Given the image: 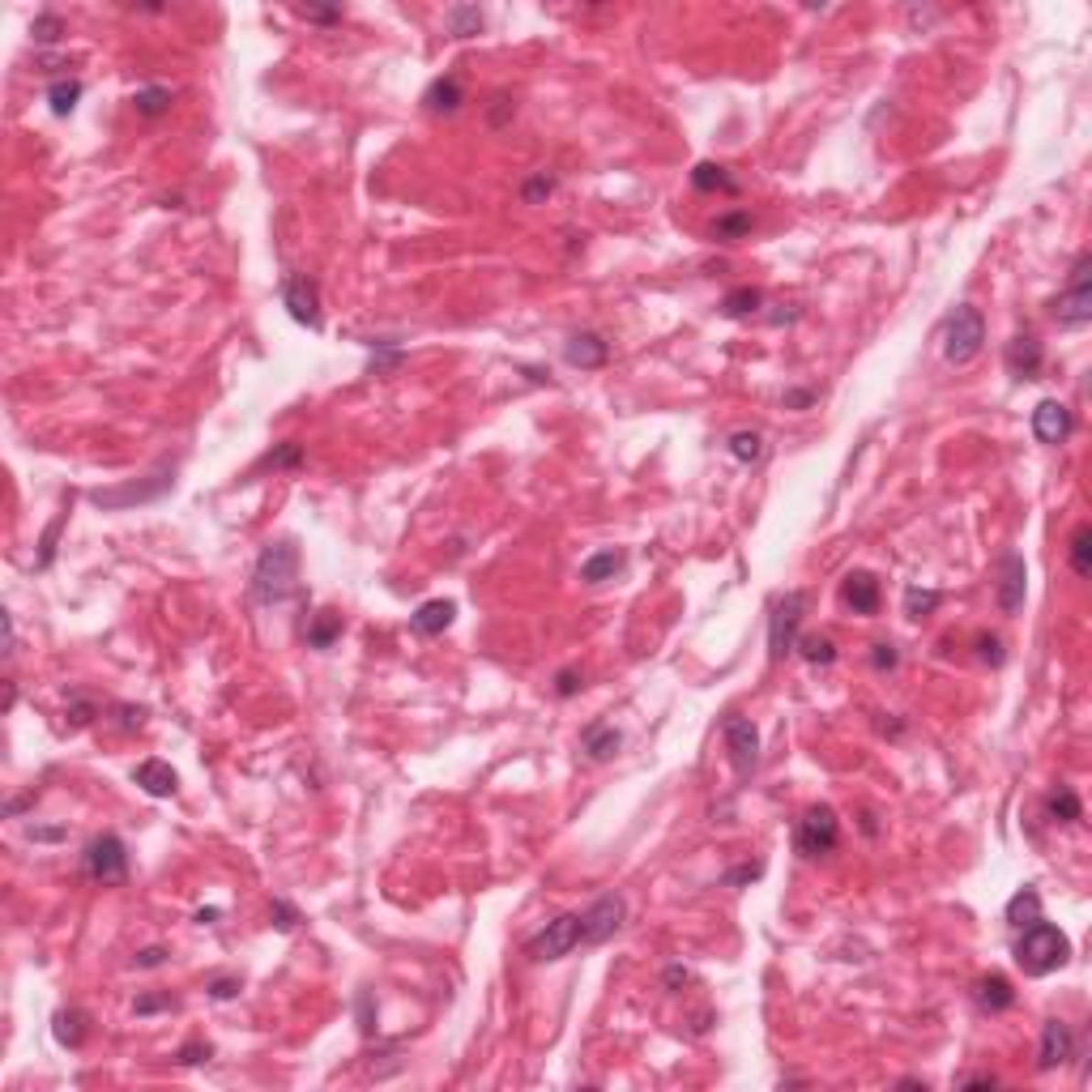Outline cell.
<instances>
[{
  "mask_svg": "<svg viewBox=\"0 0 1092 1092\" xmlns=\"http://www.w3.org/2000/svg\"><path fill=\"white\" fill-rule=\"evenodd\" d=\"M26 807H35V790H30V794H22V798H13L9 807H5V815H22Z\"/></svg>",
  "mask_w": 1092,
  "mask_h": 1092,
  "instance_id": "58",
  "label": "cell"
},
{
  "mask_svg": "<svg viewBox=\"0 0 1092 1092\" xmlns=\"http://www.w3.org/2000/svg\"><path fill=\"white\" fill-rule=\"evenodd\" d=\"M30 836H35V841H60L64 832L60 828H30Z\"/></svg>",
  "mask_w": 1092,
  "mask_h": 1092,
  "instance_id": "59",
  "label": "cell"
},
{
  "mask_svg": "<svg viewBox=\"0 0 1092 1092\" xmlns=\"http://www.w3.org/2000/svg\"><path fill=\"white\" fill-rule=\"evenodd\" d=\"M82 870H86V879L94 883H125L128 879V849L125 841L115 836V832H103V836H94V841L86 845V854H82Z\"/></svg>",
  "mask_w": 1092,
  "mask_h": 1092,
  "instance_id": "5",
  "label": "cell"
},
{
  "mask_svg": "<svg viewBox=\"0 0 1092 1092\" xmlns=\"http://www.w3.org/2000/svg\"><path fill=\"white\" fill-rule=\"evenodd\" d=\"M282 308L290 311V321L321 329V286L311 282L308 273H295L282 282Z\"/></svg>",
  "mask_w": 1092,
  "mask_h": 1092,
  "instance_id": "12",
  "label": "cell"
},
{
  "mask_svg": "<svg viewBox=\"0 0 1092 1092\" xmlns=\"http://www.w3.org/2000/svg\"><path fill=\"white\" fill-rule=\"evenodd\" d=\"M1067 956H1071L1067 934L1042 918L1032 922V926H1024V934H1020V944H1016V965L1024 968V977H1050L1054 968L1067 965Z\"/></svg>",
  "mask_w": 1092,
  "mask_h": 1092,
  "instance_id": "2",
  "label": "cell"
},
{
  "mask_svg": "<svg viewBox=\"0 0 1092 1092\" xmlns=\"http://www.w3.org/2000/svg\"><path fill=\"white\" fill-rule=\"evenodd\" d=\"M798 645H803V658H807L811 666H832V661H836V645H832L828 636H803Z\"/></svg>",
  "mask_w": 1092,
  "mask_h": 1092,
  "instance_id": "38",
  "label": "cell"
},
{
  "mask_svg": "<svg viewBox=\"0 0 1092 1092\" xmlns=\"http://www.w3.org/2000/svg\"><path fill=\"white\" fill-rule=\"evenodd\" d=\"M1071 431H1076V419H1071V410L1063 406V401L1058 398L1037 401V410H1032V435H1037L1042 444H1063Z\"/></svg>",
  "mask_w": 1092,
  "mask_h": 1092,
  "instance_id": "13",
  "label": "cell"
},
{
  "mask_svg": "<svg viewBox=\"0 0 1092 1092\" xmlns=\"http://www.w3.org/2000/svg\"><path fill=\"white\" fill-rule=\"evenodd\" d=\"M77 99H82V82H77V77H60V82H51V90H48L51 115H73Z\"/></svg>",
  "mask_w": 1092,
  "mask_h": 1092,
  "instance_id": "33",
  "label": "cell"
},
{
  "mask_svg": "<svg viewBox=\"0 0 1092 1092\" xmlns=\"http://www.w3.org/2000/svg\"><path fill=\"white\" fill-rule=\"evenodd\" d=\"M721 738H726L734 772H738V777H751L759 764V734H756V726H751V717L730 713V717L721 721Z\"/></svg>",
  "mask_w": 1092,
  "mask_h": 1092,
  "instance_id": "9",
  "label": "cell"
},
{
  "mask_svg": "<svg viewBox=\"0 0 1092 1092\" xmlns=\"http://www.w3.org/2000/svg\"><path fill=\"white\" fill-rule=\"evenodd\" d=\"M973 999H977L981 1011H1007V1007H1016V990H1011V981L999 977V973L981 977L977 986H973Z\"/></svg>",
  "mask_w": 1092,
  "mask_h": 1092,
  "instance_id": "22",
  "label": "cell"
},
{
  "mask_svg": "<svg viewBox=\"0 0 1092 1092\" xmlns=\"http://www.w3.org/2000/svg\"><path fill=\"white\" fill-rule=\"evenodd\" d=\"M210 1054H213V1045H210V1042H188L184 1050L175 1054V1063H180V1067H197V1063H205Z\"/></svg>",
  "mask_w": 1092,
  "mask_h": 1092,
  "instance_id": "47",
  "label": "cell"
},
{
  "mask_svg": "<svg viewBox=\"0 0 1092 1092\" xmlns=\"http://www.w3.org/2000/svg\"><path fill=\"white\" fill-rule=\"evenodd\" d=\"M730 457L743 461V465H751V461H759V453H764V440H759V431H734L730 435Z\"/></svg>",
  "mask_w": 1092,
  "mask_h": 1092,
  "instance_id": "37",
  "label": "cell"
},
{
  "mask_svg": "<svg viewBox=\"0 0 1092 1092\" xmlns=\"http://www.w3.org/2000/svg\"><path fill=\"white\" fill-rule=\"evenodd\" d=\"M162 960H167V947H146V952H136L133 965L136 968H158Z\"/></svg>",
  "mask_w": 1092,
  "mask_h": 1092,
  "instance_id": "55",
  "label": "cell"
},
{
  "mask_svg": "<svg viewBox=\"0 0 1092 1092\" xmlns=\"http://www.w3.org/2000/svg\"><path fill=\"white\" fill-rule=\"evenodd\" d=\"M453 615H457V602L435 597V602H422V606L410 615V628H414L419 636H444L448 623H453Z\"/></svg>",
  "mask_w": 1092,
  "mask_h": 1092,
  "instance_id": "20",
  "label": "cell"
},
{
  "mask_svg": "<svg viewBox=\"0 0 1092 1092\" xmlns=\"http://www.w3.org/2000/svg\"><path fill=\"white\" fill-rule=\"evenodd\" d=\"M133 781L141 785L149 798H171L175 790H180V777H175V769L167 759H141L133 769Z\"/></svg>",
  "mask_w": 1092,
  "mask_h": 1092,
  "instance_id": "18",
  "label": "cell"
},
{
  "mask_svg": "<svg viewBox=\"0 0 1092 1092\" xmlns=\"http://www.w3.org/2000/svg\"><path fill=\"white\" fill-rule=\"evenodd\" d=\"M64 30H69V26H64V17H56V13H38L35 26H30L35 43H60Z\"/></svg>",
  "mask_w": 1092,
  "mask_h": 1092,
  "instance_id": "39",
  "label": "cell"
},
{
  "mask_svg": "<svg viewBox=\"0 0 1092 1092\" xmlns=\"http://www.w3.org/2000/svg\"><path fill=\"white\" fill-rule=\"evenodd\" d=\"M759 875H764V862H747V867L726 870V883H730V888H738V883H751V879H759Z\"/></svg>",
  "mask_w": 1092,
  "mask_h": 1092,
  "instance_id": "53",
  "label": "cell"
},
{
  "mask_svg": "<svg viewBox=\"0 0 1092 1092\" xmlns=\"http://www.w3.org/2000/svg\"><path fill=\"white\" fill-rule=\"evenodd\" d=\"M444 22H448V35L453 38H470L483 30V9H478V5H453V9L444 13Z\"/></svg>",
  "mask_w": 1092,
  "mask_h": 1092,
  "instance_id": "29",
  "label": "cell"
},
{
  "mask_svg": "<svg viewBox=\"0 0 1092 1092\" xmlns=\"http://www.w3.org/2000/svg\"><path fill=\"white\" fill-rule=\"evenodd\" d=\"M692 188L695 192H738V180L717 162H700L692 171Z\"/></svg>",
  "mask_w": 1092,
  "mask_h": 1092,
  "instance_id": "26",
  "label": "cell"
},
{
  "mask_svg": "<svg viewBox=\"0 0 1092 1092\" xmlns=\"http://www.w3.org/2000/svg\"><path fill=\"white\" fill-rule=\"evenodd\" d=\"M994 1084H999V1080H994V1076H968V1080H965V1088H994Z\"/></svg>",
  "mask_w": 1092,
  "mask_h": 1092,
  "instance_id": "60",
  "label": "cell"
},
{
  "mask_svg": "<svg viewBox=\"0 0 1092 1092\" xmlns=\"http://www.w3.org/2000/svg\"><path fill=\"white\" fill-rule=\"evenodd\" d=\"M1054 321L1063 329H1084L1092 321V257L1080 252L1076 265H1071V278H1067V290L1058 295L1054 303Z\"/></svg>",
  "mask_w": 1092,
  "mask_h": 1092,
  "instance_id": "4",
  "label": "cell"
},
{
  "mask_svg": "<svg viewBox=\"0 0 1092 1092\" xmlns=\"http://www.w3.org/2000/svg\"><path fill=\"white\" fill-rule=\"evenodd\" d=\"M1042 918V896H1037V888H1020L1011 901H1007V926H1032V922Z\"/></svg>",
  "mask_w": 1092,
  "mask_h": 1092,
  "instance_id": "25",
  "label": "cell"
},
{
  "mask_svg": "<svg viewBox=\"0 0 1092 1092\" xmlns=\"http://www.w3.org/2000/svg\"><path fill=\"white\" fill-rule=\"evenodd\" d=\"M841 602L854 615H875L879 610V581L870 572H849L841 581Z\"/></svg>",
  "mask_w": 1092,
  "mask_h": 1092,
  "instance_id": "17",
  "label": "cell"
},
{
  "mask_svg": "<svg viewBox=\"0 0 1092 1092\" xmlns=\"http://www.w3.org/2000/svg\"><path fill=\"white\" fill-rule=\"evenodd\" d=\"M576 944H581V913H559L525 944V952H530V960L542 965V960H563Z\"/></svg>",
  "mask_w": 1092,
  "mask_h": 1092,
  "instance_id": "7",
  "label": "cell"
},
{
  "mask_svg": "<svg viewBox=\"0 0 1092 1092\" xmlns=\"http://www.w3.org/2000/svg\"><path fill=\"white\" fill-rule=\"evenodd\" d=\"M299 17H308V22H324V26H333V22H342V9H316V5H308V9H299Z\"/></svg>",
  "mask_w": 1092,
  "mask_h": 1092,
  "instance_id": "54",
  "label": "cell"
},
{
  "mask_svg": "<svg viewBox=\"0 0 1092 1092\" xmlns=\"http://www.w3.org/2000/svg\"><path fill=\"white\" fill-rule=\"evenodd\" d=\"M115 726L128 730V734L141 730V726H146V708L141 704H115Z\"/></svg>",
  "mask_w": 1092,
  "mask_h": 1092,
  "instance_id": "44",
  "label": "cell"
},
{
  "mask_svg": "<svg viewBox=\"0 0 1092 1092\" xmlns=\"http://www.w3.org/2000/svg\"><path fill=\"white\" fill-rule=\"evenodd\" d=\"M1071 572H1076L1080 581L1092 576V530L1088 525H1080V530L1071 534Z\"/></svg>",
  "mask_w": 1092,
  "mask_h": 1092,
  "instance_id": "35",
  "label": "cell"
},
{
  "mask_svg": "<svg viewBox=\"0 0 1092 1092\" xmlns=\"http://www.w3.org/2000/svg\"><path fill=\"white\" fill-rule=\"evenodd\" d=\"M299 589V546L290 538L282 542H269L257 559V572H252V597L273 606V602H286V597Z\"/></svg>",
  "mask_w": 1092,
  "mask_h": 1092,
  "instance_id": "1",
  "label": "cell"
},
{
  "mask_svg": "<svg viewBox=\"0 0 1092 1092\" xmlns=\"http://www.w3.org/2000/svg\"><path fill=\"white\" fill-rule=\"evenodd\" d=\"M870 666H875L879 674H888V671H896V666H901V653H896L892 645H875V649H870Z\"/></svg>",
  "mask_w": 1092,
  "mask_h": 1092,
  "instance_id": "49",
  "label": "cell"
},
{
  "mask_svg": "<svg viewBox=\"0 0 1092 1092\" xmlns=\"http://www.w3.org/2000/svg\"><path fill=\"white\" fill-rule=\"evenodd\" d=\"M687 981H692V973H687L682 965H671V968H666V990H679V986H687Z\"/></svg>",
  "mask_w": 1092,
  "mask_h": 1092,
  "instance_id": "56",
  "label": "cell"
},
{
  "mask_svg": "<svg viewBox=\"0 0 1092 1092\" xmlns=\"http://www.w3.org/2000/svg\"><path fill=\"white\" fill-rule=\"evenodd\" d=\"M175 483V470L171 465H162L158 474H149V483H128V486H112V491H94V504L99 508H133V504H149V499H158L162 491H171Z\"/></svg>",
  "mask_w": 1092,
  "mask_h": 1092,
  "instance_id": "11",
  "label": "cell"
},
{
  "mask_svg": "<svg viewBox=\"0 0 1092 1092\" xmlns=\"http://www.w3.org/2000/svg\"><path fill=\"white\" fill-rule=\"evenodd\" d=\"M815 401V393H807V388H794V393H785V406L790 410H803V406H811Z\"/></svg>",
  "mask_w": 1092,
  "mask_h": 1092,
  "instance_id": "57",
  "label": "cell"
},
{
  "mask_svg": "<svg viewBox=\"0 0 1092 1092\" xmlns=\"http://www.w3.org/2000/svg\"><path fill=\"white\" fill-rule=\"evenodd\" d=\"M794 845L803 857H828L836 845H841V819L832 807H811L807 815L798 819Z\"/></svg>",
  "mask_w": 1092,
  "mask_h": 1092,
  "instance_id": "6",
  "label": "cell"
},
{
  "mask_svg": "<svg viewBox=\"0 0 1092 1092\" xmlns=\"http://www.w3.org/2000/svg\"><path fill=\"white\" fill-rule=\"evenodd\" d=\"M94 700L90 695H82V692H73V700H69V726H86V721H94Z\"/></svg>",
  "mask_w": 1092,
  "mask_h": 1092,
  "instance_id": "43",
  "label": "cell"
},
{
  "mask_svg": "<svg viewBox=\"0 0 1092 1092\" xmlns=\"http://www.w3.org/2000/svg\"><path fill=\"white\" fill-rule=\"evenodd\" d=\"M1024 589H1029V568L1020 555H1003L999 559V610L1003 615H1016L1024 606Z\"/></svg>",
  "mask_w": 1092,
  "mask_h": 1092,
  "instance_id": "15",
  "label": "cell"
},
{
  "mask_svg": "<svg viewBox=\"0 0 1092 1092\" xmlns=\"http://www.w3.org/2000/svg\"><path fill=\"white\" fill-rule=\"evenodd\" d=\"M299 461H303V448L286 440V444H278L269 457H265V465H273V470H295Z\"/></svg>",
  "mask_w": 1092,
  "mask_h": 1092,
  "instance_id": "42",
  "label": "cell"
},
{
  "mask_svg": "<svg viewBox=\"0 0 1092 1092\" xmlns=\"http://www.w3.org/2000/svg\"><path fill=\"white\" fill-rule=\"evenodd\" d=\"M623 918H628L623 896H597L594 905L581 913V944L597 947V944H606V939H615V931L623 926Z\"/></svg>",
  "mask_w": 1092,
  "mask_h": 1092,
  "instance_id": "10",
  "label": "cell"
},
{
  "mask_svg": "<svg viewBox=\"0 0 1092 1092\" xmlns=\"http://www.w3.org/2000/svg\"><path fill=\"white\" fill-rule=\"evenodd\" d=\"M51 1032H56V1042H60V1045L77 1050V1045L86 1042V1011H77V1007H69V1011H56V1020H51Z\"/></svg>",
  "mask_w": 1092,
  "mask_h": 1092,
  "instance_id": "27",
  "label": "cell"
},
{
  "mask_svg": "<svg viewBox=\"0 0 1092 1092\" xmlns=\"http://www.w3.org/2000/svg\"><path fill=\"white\" fill-rule=\"evenodd\" d=\"M747 235H751V213L747 210H730L713 223V239H721V244H738Z\"/></svg>",
  "mask_w": 1092,
  "mask_h": 1092,
  "instance_id": "31",
  "label": "cell"
},
{
  "mask_svg": "<svg viewBox=\"0 0 1092 1092\" xmlns=\"http://www.w3.org/2000/svg\"><path fill=\"white\" fill-rule=\"evenodd\" d=\"M977 658L990 661V666H1003V645H999V636H977Z\"/></svg>",
  "mask_w": 1092,
  "mask_h": 1092,
  "instance_id": "52",
  "label": "cell"
},
{
  "mask_svg": "<svg viewBox=\"0 0 1092 1092\" xmlns=\"http://www.w3.org/2000/svg\"><path fill=\"white\" fill-rule=\"evenodd\" d=\"M581 687H584V682H581V674H576V671H559L555 674V695H559V700H572Z\"/></svg>",
  "mask_w": 1092,
  "mask_h": 1092,
  "instance_id": "51",
  "label": "cell"
},
{
  "mask_svg": "<svg viewBox=\"0 0 1092 1092\" xmlns=\"http://www.w3.org/2000/svg\"><path fill=\"white\" fill-rule=\"evenodd\" d=\"M205 990H210V999L226 1003V999H235L239 994V977H210L205 981Z\"/></svg>",
  "mask_w": 1092,
  "mask_h": 1092,
  "instance_id": "50",
  "label": "cell"
},
{
  "mask_svg": "<svg viewBox=\"0 0 1092 1092\" xmlns=\"http://www.w3.org/2000/svg\"><path fill=\"white\" fill-rule=\"evenodd\" d=\"M342 636V615H333V610H321L316 619L308 623V649H333V640Z\"/></svg>",
  "mask_w": 1092,
  "mask_h": 1092,
  "instance_id": "30",
  "label": "cell"
},
{
  "mask_svg": "<svg viewBox=\"0 0 1092 1092\" xmlns=\"http://www.w3.org/2000/svg\"><path fill=\"white\" fill-rule=\"evenodd\" d=\"M60 525H64V512H60V517H56V521L48 525V534H43V542H38V546H43V551H38L35 568H48V563H51V555H56V534H60Z\"/></svg>",
  "mask_w": 1092,
  "mask_h": 1092,
  "instance_id": "48",
  "label": "cell"
},
{
  "mask_svg": "<svg viewBox=\"0 0 1092 1092\" xmlns=\"http://www.w3.org/2000/svg\"><path fill=\"white\" fill-rule=\"evenodd\" d=\"M269 922H273V931H282V934H290L299 926V909L290 905V901H273V909H269Z\"/></svg>",
  "mask_w": 1092,
  "mask_h": 1092,
  "instance_id": "40",
  "label": "cell"
},
{
  "mask_svg": "<svg viewBox=\"0 0 1092 1092\" xmlns=\"http://www.w3.org/2000/svg\"><path fill=\"white\" fill-rule=\"evenodd\" d=\"M939 602H944L939 589H922V584H909L905 589V615L909 619H926V615H934Z\"/></svg>",
  "mask_w": 1092,
  "mask_h": 1092,
  "instance_id": "34",
  "label": "cell"
},
{
  "mask_svg": "<svg viewBox=\"0 0 1092 1092\" xmlns=\"http://www.w3.org/2000/svg\"><path fill=\"white\" fill-rule=\"evenodd\" d=\"M563 359L572 367H581V372H594V367H602L610 359V346L597 333H572L568 346H563Z\"/></svg>",
  "mask_w": 1092,
  "mask_h": 1092,
  "instance_id": "19",
  "label": "cell"
},
{
  "mask_svg": "<svg viewBox=\"0 0 1092 1092\" xmlns=\"http://www.w3.org/2000/svg\"><path fill=\"white\" fill-rule=\"evenodd\" d=\"M981 342H986V316L973 303H960L944 321V359L947 363H973L981 355Z\"/></svg>",
  "mask_w": 1092,
  "mask_h": 1092,
  "instance_id": "3",
  "label": "cell"
},
{
  "mask_svg": "<svg viewBox=\"0 0 1092 1092\" xmlns=\"http://www.w3.org/2000/svg\"><path fill=\"white\" fill-rule=\"evenodd\" d=\"M1003 363H1007V372L1016 376V380H1037V376H1042V367H1045V350H1042V342H1037L1032 333H1020V337H1011V342H1007Z\"/></svg>",
  "mask_w": 1092,
  "mask_h": 1092,
  "instance_id": "14",
  "label": "cell"
},
{
  "mask_svg": "<svg viewBox=\"0 0 1092 1092\" xmlns=\"http://www.w3.org/2000/svg\"><path fill=\"white\" fill-rule=\"evenodd\" d=\"M551 192H555V175H546V171H542V175H534V180H530V184L521 188V197L530 201V205H538V201L551 197Z\"/></svg>",
  "mask_w": 1092,
  "mask_h": 1092,
  "instance_id": "45",
  "label": "cell"
},
{
  "mask_svg": "<svg viewBox=\"0 0 1092 1092\" xmlns=\"http://www.w3.org/2000/svg\"><path fill=\"white\" fill-rule=\"evenodd\" d=\"M422 103H427V112L435 115H453L465 103V90H461L457 77H435L431 86H427V94H422Z\"/></svg>",
  "mask_w": 1092,
  "mask_h": 1092,
  "instance_id": "23",
  "label": "cell"
},
{
  "mask_svg": "<svg viewBox=\"0 0 1092 1092\" xmlns=\"http://www.w3.org/2000/svg\"><path fill=\"white\" fill-rule=\"evenodd\" d=\"M133 107L141 115H162V112H171V90L167 86H146V90H136L133 94Z\"/></svg>",
  "mask_w": 1092,
  "mask_h": 1092,
  "instance_id": "36",
  "label": "cell"
},
{
  "mask_svg": "<svg viewBox=\"0 0 1092 1092\" xmlns=\"http://www.w3.org/2000/svg\"><path fill=\"white\" fill-rule=\"evenodd\" d=\"M1076 1054V1037H1071V1029L1063 1024V1020H1045L1042 1029V1050H1037V1071H1054L1063 1067L1067 1058Z\"/></svg>",
  "mask_w": 1092,
  "mask_h": 1092,
  "instance_id": "16",
  "label": "cell"
},
{
  "mask_svg": "<svg viewBox=\"0 0 1092 1092\" xmlns=\"http://www.w3.org/2000/svg\"><path fill=\"white\" fill-rule=\"evenodd\" d=\"M171 1007H175L171 994H141L133 1003V1011L136 1016H154V1011H171Z\"/></svg>",
  "mask_w": 1092,
  "mask_h": 1092,
  "instance_id": "46",
  "label": "cell"
},
{
  "mask_svg": "<svg viewBox=\"0 0 1092 1092\" xmlns=\"http://www.w3.org/2000/svg\"><path fill=\"white\" fill-rule=\"evenodd\" d=\"M367 346L380 350V355H372V372H388V367H398L406 359V350L393 346V342H367Z\"/></svg>",
  "mask_w": 1092,
  "mask_h": 1092,
  "instance_id": "41",
  "label": "cell"
},
{
  "mask_svg": "<svg viewBox=\"0 0 1092 1092\" xmlns=\"http://www.w3.org/2000/svg\"><path fill=\"white\" fill-rule=\"evenodd\" d=\"M1045 815L1058 819V824H1076V819H1084V807H1080V794L1071 790V785H1058L1054 794L1045 798Z\"/></svg>",
  "mask_w": 1092,
  "mask_h": 1092,
  "instance_id": "28",
  "label": "cell"
},
{
  "mask_svg": "<svg viewBox=\"0 0 1092 1092\" xmlns=\"http://www.w3.org/2000/svg\"><path fill=\"white\" fill-rule=\"evenodd\" d=\"M623 563H628V555L623 551H597V555H589L581 563V581L584 584H602V581H615L623 572Z\"/></svg>",
  "mask_w": 1092,
  "mask_h": 1092,
  "instance_id": "24",
  "label": "cell"
},
{
  "mask_svg": "<svg viewBox=\"0 0 1092 1092\" xmlns=\"http://www.w3.org/2000/svg\"><path fill=\"white\" fill-rule=\"evenodd\" d=\"M619 743H623L619 730L606 726V721H594V726H584V734H581V751L594 759V764H606V759L619 751Z\"/></svg>",
  "mask_w": 1092,
  "mask_h": 1092,
  "instance_id": "21",
  "label": "cell"
},
{
  "mask_svg": "<svg viewBox=\"0 0 1092 1092\" xmlns=\"http://www.w3.org/2000/svg\"><path fill=\"white\" fill-rule=\"evenodd\" d=\"M759 303H764V295H759L756 286H738V290H730V295L721 299V311H726L730 321H743V316L759 311Z\"/></svg>",
  "mask_w": 1092,
  "mask_h": 1092,
  "instance_id": "32",
  "label": "cell"
},
{
  "mask_svg": "<svg viewBox=\"0 0 1092 1092\" xmlns=\"http://www.w3.org/2000/svg\"><path fill=\"white\" fill-rule=\"evenodd\" d=\"M803 619H807V594H785L781 602H777V610H772V628H769V649L772 658L781 661L790 658L798 649V628H803Z\"/></svg>",
  "mask_w": 1092,
  "mask_h": 1092,
  "instance_id": "8",
  "label": "cell"
},
{
  "mask_svg": "<svg viewBox=\"0 0 1092 1092\" xmlns=\"http://www.w3.org/2000/svg\"><path fill=\"white\" fill-rule=\"evenodd\" d=\"M862 832H867V836H875V815H870V811L862 815Z\"/></svg>",
  "mask_w": 1092,
  "mask_h": 1092,
  "instance_id": "61",
  "label": "cell"
}]
</instances>
